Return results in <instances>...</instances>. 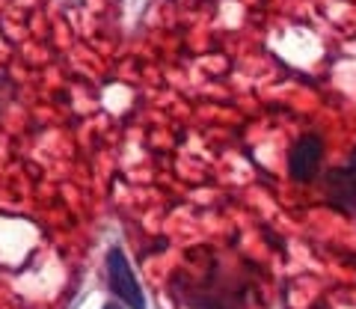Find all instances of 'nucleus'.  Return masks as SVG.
Masks as SVG:
<instances>
[{"mask_svg": "<svg viewBox=\"0 0 356 309\" xmlns=\"http://www.w3.org/2000/svg\"><path fill=\"white\" fill-rule=\"evenodd\" d=\"M267 274L255 259L202 244L166 277V294L181 309H259Z\"/></svg>", "mask_w": 356, "mask_h": 309, "instance_id": "obj_1", "label": "nucleus"}, {"mask_svg": "<svg viewBox=\"0 0 356 309\" xmlns=\"http://www.w3.org/2000/svg\"><path fill=\"white\" fill-rule=\"evenodd\" d=\"M315 187H318V200L324 208H330V212H336L341 217H356V146L350 152L348 164L321 170Z\"/></svg>", "mask_w": 356, "mask_h": 309, "instance_id": "obj_2", "label": "nucleus"}, {"mask_svg": "<svg viewBox=\"0 0 356 309\" xmlns=\"http://www.w3.org/2000/svg\"><path fill=\"white\" fill-rule=\"evenodd\" d=\"M104 271H107V289L113 294V301H119L125 309H149L146 292L140 285L137 271L131 268L128 253L119 244H113L104 256Z\"/></svg>", "mask_w": 356, "mask_h": 309, "instance_id": "obj_3", "label": "nucleus"}, {"mask_svg": "<svg viewBox=\"0 0 356 309\" xmlns=\"http://www.w3.org/2000/svg\"><path fill=\"white\" fill-rule=\"evenodd\" d=\"M324 137L318 131H303L288 149L285 167H288V179L294 184H315L321 167H324Z\"/></svg>", "mask_w": 356, "mask_h": 309, "instance_id": "obj_4", "label": "nucleus"}, {"mask_svg": "<svg viewBox=\"0 0 356 309\" xmlns=\"http://www.w3.org/2000/svg\"><path fill=\"white\" fill-rule=\"evenodd\" d=\"M15 95H18V84L13 81V74H9L6 69H0V116L13 107Z\"/></svg>", "mask_w": 356, "mask_h": 309, "instance_id": "obj_5", "label": "nucleus"}, {"mask_svg": "<svg viewBox=\"0 0 356 309\" xmlns=\"http://www.w3.org/2000/svg\"><path fill=\"white\" fill-rule=\"evenodd\" d=\"M102 309H125V306H122V303H119V301H107V303H104V306H102Z\"/></svg>", "mask_w": 356, "mask_h": 309, "instance_id": "obj_6", "label": "nucleus"}]
</instances>
